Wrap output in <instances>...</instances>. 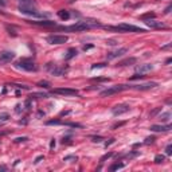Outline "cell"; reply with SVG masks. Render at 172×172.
<instances>
[{
  "label": "cell",
  "instance_id": "cell-1",
  "mask_svg": "<svg viewBox=\"0 0 172 172\" xmlns=\"http://www.w3.org/2000/svg\"><path fill=\"white\" fill-rule=\"evenodd\" d=\"M106 30L109 31H120V32H145L144 28H140V27H136V26H132V24H126V23H122L120 26H116V27H110V26H106L105 27Z\"/></svg>",
  "mask_w": 172,
  "mask_h": 172
},
{
  "label": "cell",
  "instance_id": "cell-2",
  "mask_svg": "<svg viewBox=\"0 0 172 172\" xmlns=\"http://www.w3.org/2000/svg\"><path fill=\"white\" fill-rule=\"evenodd\" d=\"M16 67L19 69H23V70H26V71H36L38 67H36V65H35V62L30 59V58H23L20 59L19 62H16Z\"/></svg>",
  "mask_w": 172,
  "mask_h": 172
},
{
  "label": "cell",
  "instance_id": "cell-3",
  "mask_svg": "<svg viewBox=\"0 0 172 172\" xmlns=\"http://www.w3.org/2000/svg\"><path fill=\"white\" fill-rule=\"evenodd\" d=\"M126 89H129V85H114V86H110V88L102 90V92L99 93V95H101V97H109V95L124 92V90H126Z\"/></svg>",
  "mask_w": 172,
  "mask_h": 172
},
{
  "label": "cell",
  "instance_id": "cell-4",
  "mask_svg": "<svg viewBox=\"0 0 172 172\" xmlns=\"http://www.w3.org/2000/svg\"><path fill=\"white\" fill-rule=\"evenodd\" d=\"M19 11L24 15L32 16V18H43V13L38 12L35 7H27V6H19Z\"/></svg>",
  "mask_w": 172,
  "mask_h": 172
},
{
  "label": "cell",
  "instance_id": "cell-5",
  "mask_svg": "<svg viewBox=\"0 0 172 172\" xmlns=\"http://www.w3.org/2000/svg\"><path fill=\"white\" fill-rule=\"evenodd\" d=\"M67 39L69 38L66 35H58V34L47 36V42H49L50 45H63V43L67 42Z\"/></svg>",
  "mask_w": 172,
  "mask_h": 172
},
{
  "label": "cell",
  "instance_id": "cell-6",
  "mask_svg": "<svg viewBox=\"0 0 172 172\" xmlns=\"http://www.w3.org/2000/svg\"><path fill=\"white\" fill-rule=\"evenodd\" d=\"M15 59V52L12 51H2L0 52V65H7Z\"/></svg>",
  "mask_w": 172,
  "mask_h": 172
},
{
  "label": "cell",
  "instance_id": "cell-7",
  "mask_svg": "<svg viewBox=\"0 0 172 172\" xmlns=\"http://www.w3.org/2000/svg\"><path fill=\"white\" fill-rule=\"evenodd\" d=\"M129 110H131V106H129V105H126V104H118V105H116V106L112 109V113H113V116H121V114L126 113Z\"/></svg>",
  "mask_w": 172,
  "mask_h": 172
},
{
  "label": "cell",
  "instance_id": "cell-8",
  "mask_svg": "<svg viewBox=\"0 0 172 172\" xmlns=\"http://www.w3.org/2000/svg\"><path fill=\"white\" fill-rule=\"evenodd\" d=\"M52 93L61 94V95H67V97H73V95H78V90L77 89H69V88H61V89H55Z\"/></svg>",
  "mask_w": 172,
  "mask_h": 172
},
{
  "label": "cell",
  "instance_id": "cell-9",
  "mask_svg": "<svg viewBox=\"0 0 172 172\" xmlns=\"http://www.w3.org/2000/svg\"><path fill=\"white\" fill-rule=\"evenodd\" d=\"M157 83L156 82H145V83H138V85H129V89H135V90H149L156 88Z\"/></svg>",
  "mask_w": 172,
  "mask_h": 172
},
{
  "label": "cell",
  "instance_id": "cell-10",
  "mask_svg": "<svg viewBox=\"0 0 172 172\" xmlns=\"http://www.w3.org/2000/svg\"><path fill=\"white\" fill-rule=\"evenodd\" d=\"M46 69L49 70L51 74H54V75H61V74H63L65 71H66L65 69H59L55 63H47L46 65Z\"/></svg>",
  "mask_w": 172,
  "mask_h": 172
},
{
  "label": "cell",
  "instance_id": "cell-11",
  "mask_svg": "<svg viewBox=\"0 0 172 172\" xmlns=\"http://www.w3.org/2000/svg\"><path fill=\"white\" fill-rule=\"evenodd\" d=\"M152 70H153V65L144 63V65L137 66V67H136V73H138V74H147V73H149V71H152Z\"/></svg>",
  "mask_w": 172,
  "mask_h": 172
},
{
  "label": "cell",
  "instance_id": "cell-12",
  "mask_svg": "<svg viewBox=\"0 0 172 172\" xmlns=\"http://www.w3.org/2000/svg\"><path fill=\"white\" fill-rule=\"evenodd\" d=\"M125 52H126V49H118V50H116V51L108 52V54H106V58H108V59H114V58H118V56L124 55Z\"/></svg>",
  "mask_w": 172,
  "mask_h": 172
},
{
  "label": "cell",
  "instance_id": "cell-13",
  "mask_svg": "<svg viewBox=\"0 0 172 172\" xmlns=\"http://www.w3.org/2000/svg\"><path fill=\"white\" fill-rule=\"evenodd\" d=\"M149 129L152 132H168L171 131V125L169 124H167V125H152Z\"/></svg>",
  "mask_w": 172,
  "mask_h": 172
},
{
  "label": "cell",
  "instance_id": "cell-14",
  "mask_svg": "<svg viewBox=\"0 0 172 172\" xmlns=\"http://www.w3.org/2000/svg\"><path fill=\"white\" fill-rule=\"evenodd\" d=\"M135 63H136V58H133L132 56V58H126V59L120 61L117 66H121L122 67V66H131V65H135Z\"/></svg>",
  "mask_w": 172,
  "mask_h": 172
},
{
  "label": "cell",
  "instance_id": "cell-15",
  "mask_svg": "<svg viewBox=\"0 0 172 172\" xmlns=\"http://www.w3.org/2000/svg\"><path fill=\"white\" fill-rule=\"evenodd\" d=\"M145 23L148 26H149L151 28H164V24L161 22H156V20H145Z\"/></svg>",
  "mask_w": 172,
  "mask_h": 172
},
{
  "label": "cell",
  "instance_id": "cell-16",
  "mask_svg": "<svg viewBox=\"0 0 172 172\" xmlns=\"http://www.w3.org/2000/svg\"><path fill=\"white\" fill-rule=\"evenodd\" d=\"M157 118H159L161 122H168V121L171 120V113H169V112H164V113H161Z\"/></svg>",
  "mask_w": 172,
  "mask_h": 172
},
{
  "label": "cell",
  "instance_id": "cell-17",
  "mask_svg": "<svg viewBox=\"0 0 172 172\" xmlns=\"http://www.w3.org/2000/svg\"><path fill=\"white\" fill-rule=\"evenodd\" d=\"M34 24L38 26H45V27H51V26H55V22H50V20H42V22H31Z\"/></svg>",
  "mask_w": 172,
  "mask_h": 172
},
{
  "label": "cell",
  "instance_id": "cell-18",
  "mask_svg": "<svg viewBox=\"0 0 172 172\" xmlns=\"http://www.w3.org/2000/svg\"><path fill=\"white\" fill-rule=\"evenodd\" d=\"M58 16L62 19V20H69V19H70V13H69V11L61 9V11H58Z\"/></svg>",
  "mask_w": 172,
  "mask_h": 172
},
{
  "label": "cell",
  "instance_id": "cell-19",
  "mask_svg": "<svg viewBox=\"0 0 172 172\" xmlns=\"http://www.w3.org/2000/svg\"><path fill=\"white\" fill-rule=\"evenodd\" d=\"M22 3V6H27V7H35V2L34 0H19Z\"/></svg>",
  "mask_w": 172,
  "mask_h": 172
},
{
  "label": "cell",
  "instance_id": "cell-20",
  "mask_svg": "<svg viewBox=\"0 0 172 172\" xmlns=\"http://www.w3.org/2000/svg\"><path fill=\"white\" fill-rule=\"evenodd\" d=\"M75 55H77V50H75V49H69V50H67V55H66L65 58H66V59H71V58H73V56H75Z\"/></svg>",
  "mask_w": 172,
  "mask_h": 172
},
{
  "label": "cell",
  "instance_id": "cell-21",
  "mask_svg": "<svg viewBox=\"0 0 172 172\" xmlns=\"http://www.w3.org/2000/svg\"><path fill=\"white\" fill-rule=\"evenodd\" d=\"M124 167H125V164H122V163H114L109 169H110V171H117V169L124 168Z\"/></svg>",
  "mask_w": 172,
  "mask_h": 172
},
{
  "label": "cell",
  "instance_id": "cell-22",
  "mask_svg": "<svg viewBox=\"0 0 172 172\" xmlns=\"http://www.w3.org/2000/svg\"><path fill=\"white\" fill-rule=\"evenodd\" d=\"M164 160H165V156H163V155H157V156H155V163H164Z\"/></svg>",
  "mask_w": 172,
  "mask_h": 172
},
{
  "label": "cell",
  "instance_id": "cell-23",
  "mask_svg": "<svg viewBox=\"0 0 172 172\" xmlns=\"http://www.w3.org/2000/svg\"><path fill=\"white\" fill-rule=\"evenodd\" d=\"M144 77H145V74H138V73H136L135 75H132V77L129 78V79H131V81H136V79H142Z\"/></svg>",
  "mask_w": 172,
  "mask_h": 172
},
{
  "label": "cell",
  "instance_id": "cell-24",
  "mask_svg": "<svg viewBox=\"0 0 172 172\" xmlns=\"http://www.w3.org/2000/svg\"><path fill=\"white\" fill-rule=\"evenodd\" d=\"M155 16H156V15H155V12H148V13H145V15H142L141 19H142V20H145L147 18H155Z\"/></svg>",
  "mask_w": 172,
  "mask_h": 172
},
{
  "label": "cell",
  "instance_id": "cell-25",
  "mask_svg": "<svg viewBox=\"0 0 172 172\" xmlns=\"http://www.w3.org/2000/svg\"><path fill=\"white\" fill-rule=\"evenodd\" d=\"M106 65H108V63H95V65L92 66V69L94 70V69H98V67H105Z\"/></svg>",
  "mask_w": 172,
  "mask_h": 172
},
{
  "label": "cell",
  "instance_id": "cell-26",
  "mask_svg": "<svg viewBox=\"0 0 172 172\" xmlns=\"http://www.w3.org/2000/svg\"><path fill=\"white\" fill-rule=\"evenodd\" d=\"M8 113H2V114H0V120H2V121H7L8 120Z\"/></svg>",
  "mask_w": 172,
  "mask_h": 172
},
{
  "label": "cell",
  "instance_id": "cell-27",
  "mask_svg": "<svg viewBox=\"0 0 172 172\" xmlns=\"http://www.w3.org/2000/svg\"><path fill=\"white\" fill-rule=\"evenodd\" d=\"M113 156V153H112V152H109V153H106V155H104L102 157H101V163H102V161H105V160H106V159H109V157H112Z\"/></svg>",
  "mask_w": 172,
  "mask_h": 172
},
{
  "label": "cell",
  "instance_id": "cell-28",
  "mask_svg": "<svg viewBox=\"0 0 172 172\" xmlns=\"http://www.w3.org/2000/svg\"><path fill=\"white\" fill-rule=\"evenodd\" d=\"M62 124L59 120H54V121H47V125H59Z\"/></svg>",
  "mask_w": 172,
  "mask_h": 172
},
{
  "label": "cell",
  "instance_id": "cell-29",
  "mask_svg": "<svg viewBox=\"0 0 172 172\" xmlns=\"http://www.w3.org/2000/svg\"><path fill=\"white\" fill-rule=\"evenodd\" d=\"M165 153L168 155V156L172 153V145H171V144H169V145H167V148H165Z\"/></svg>",
  "mask_w": 172,
  "mask_h": 172
},
{
  "label": "cell",
  "instance_id": "cell-30",
  "mask_svg": "<svg viewBox=\"0 0 172 172\" xmlns=\"http://www.w3.org/2000/svg\"><path fill=\"white\" fill-rule=\"evenodd\" d=\"M106 43H108V45L109 46H114V45H116V40H114V39H109V40H106Z\"/></svg>",
  "mask_w": 172,
  "mask_h": 172
},
{
  "label": "cell",
  "instance_id": "cell-31",
  "mask_svg": "<svg viewBox=\"0 0 172 172\" xmlns=\"http://www.w3.org/2000/svg\"><path fill=\"white\" fill-rule=\"evenodd\" d=\"M38 86H40V88H49V83L47 82H39Z\"/></svg>",
  "mask_w": 172,
  "mask_h": 172
},
{
  "label": "cell",
  "instance_id": "cell-32",
  "mask_svg": "<svg viewBox=\"0 0 172 172\" xmlns=\"http://www.w3.org/2000/svg\"><path fill=\"white\" fill-rule=\"evenodd\" d=\"M20 141H27V137H18L15 142H20Z\"/></svg>",
  "mask_w": 172,
  "mask_h": 172
},
{
  "label": "cell",
  "instance_id": "cell-33",
  "mask_svg": "<svg viewBox=\"0 0 172 172\" xmlns=\"http://www.w3.org/2000/svg\"><path fill=\"white\" fill-rule=\"evenodd\" d=\"M153 141H155V137H148L147 141H145V144H149V142H153Z\"/></svg>",
  "mask_w": 172,
  "mask_h": 172
},
{
  "label": "cell",
  "instance_id": "cell-34",
  "mask_svg": "<svg viewBox=\"0 0 172 172\" xmlns=\"http://www.w3.org/2000/svg\"><path fill=\"white\" fill-rule=\"evenodd\" d=\"M43 159H45V157H43V156H38L36 159H35V161H34V163H35V164H38V163H39L40 160H43Z\"/></svg>",
  "mask_w": 172,
  "mask_h": 172
},
{
  "label": "cell",
  "instance_id": "cell-35",
  "mask_svg": "<svg viewBox=\"0 0 172 172\" xmlns=\"http://www.w3.org/2000/svg\"><path fill=\"white\" fill-rule=\"evenodd\" d=\"M54 147H55V140L52 138L51 142H50V149H54Z\"/></svg>",
  "mask_w": 172,
  "mask_h": 172
},
{
  "label": "cell",
  "instance_id": "cell-36",
  "mask_svg": "<svg viewBox=\"0 0 172 172\" xmlns=\"http://www.w3.org/2000/svg\"><path fill=\"white\" fill-rule=\"evenodd\" d=\"M90 49H93V45H86V46H83V50L86 51V50H90Z\"/></svg>",
  "mask_w": 172,
  "mask_h": 172
},
{
  "label": "cell",
  "instance_id": "cell-37",
  "mask_svg": "<svg viewBox=\"0 0 172 172\" xmlns=\"http://www.w3.org/2000/svg\"><path fill=\"white\" fill-rule=\"evenodd\" d=\"M160 110H161V109H160V108H157V109H156V110H153V112H152V113H151V117H153V116H155V114H156L157 112H160Z\"/></svg>",
  "mask_w": 172,
  "mask_h": 172
},
{
  "label": "cell",
  "instance_id": "cell-38",
  "mask_svg": "<svg viewBox=\"0 0 172 172\" xmlns=\"http://www.w3.org/2000/svg\"><path fill=\"white\" fill-rule=\"evenodd\" d=\"M171 8H172V6H168L165 8V11H164V13H169L171 12Z\"/></svg>",
  "mask_w": 172,
  "mask_h": 172
},
{
  "label": "cell",
  "instance_id": "cell-39",
  "mask_svg": "<svg viewBox=\"0 0 172 172\" xmlns=\"http://www.w3.org/2000/svg\"><path fill=\"white\" fill-rule=\"evenodd\" d=\"M93 141H102L101 137H93Z\"/></svg>",
  "mask_w": 172,
  "mask_h": 172
},
{
  "label": "cell",
  "instance_id": "cell-40",
  "mask_svg": "<svg viewBox=\"0 0 172 172\" xmlns=\"http://www.w3.org/2000/svg\"><path fill=\"white\" fill-rule=\"evenodd\" d=\"M0 4H2V6H4V2H3V0H0Z\"/></svg>",
  "mask_w": 172,
  "mask_h": 172
}]
</instances>
